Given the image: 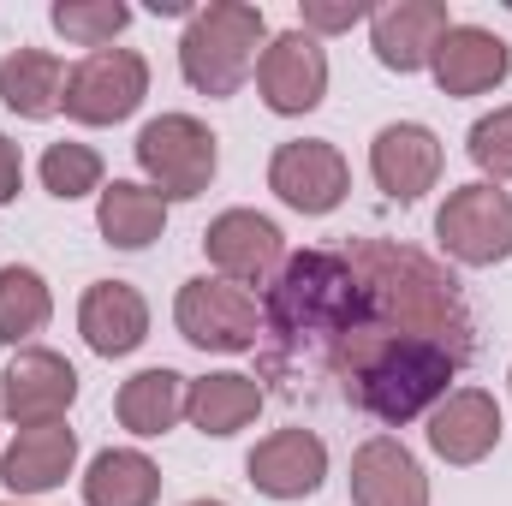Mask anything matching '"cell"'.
I'll return each instance as SVG.
<instances>
[{
    "mask_svg": "<svg viewBox=\"0 0 512 506\" xmlns=\"http://www.w3.org/2000/svg\"><path fill=\"white\" fill-rule=\"evenodd\" d=\"M203 251L221 268V280H233V286L251 292V286H268V280L280 274L286 239H280V227H274L268 215H256V209H227V215L209 221Z\"/></svg>",
    "mask_w": 512,
    "mask_h": 506,
    "instance_id": "cell-11",
    "label": "cell"
},
{
    "mask_svg": "<svg viewBox=\"0 0 512 506\" xmlns=\"http://www.w3.org/2000/svg\"><path fill=\"white\" fill-rule=\"evenodd\" d=\"M54 316V298H48V280L36 268H18L6 262L0 268V346H24L48 328Z\"/></svg>",
    "mask_w": 512,
    "mask_h": 506,
    "instance_id": "cell-26",
    "label": "cell"
},
{
    "mask_svg": "<svg viewBox=\"0 0 512 506\" xmlns=\"http://www.w3.org/2000/svg\"><path fill=\"white\" fill-rule=\"evenodd\" d=\"M262 381L256 376H239V370H221V376H203L185 387V417L203 429V435H215V441H227V435H239L245 423H256V411H262Z\"/></svg>",
    "mask_w": 512,
    "mask_h": 506,
    "instance_id": "cell-22",
    "label": "cell"
},
{
    "mask_svg": "<svg viewBox=\"0 0 512 506\" xmlns=\"http://www.w3.org/2000/svg\"><path fill=\"white\" fill-rule=\"evenodd\" d=\"M96 227L114 251H149L167 227V197L137 185V179H114L102 185V203H96Z\"/></svg>",
    "mask_w": 512,
    "mask_h": 506,
    "instance_id": "cell-23",
    "label": "cell"
},
{
    "mask_svg": "<svg viewBox=\"0 0 512 506\" xmlns=\"http://www.w3.org/2000/svg\"><path fill=\"white\" fill-rule=\"evenodd\" d=\"M370 322V298L346 251H292L262 292V381L310 399L340 370V352Z\"/></svg>",
    "mask_w": 512,
    "mask_h": 506,
    "instance_id": "cell-1",
    "label": "cell"
},
{
    "mask_svg": "<svg viewBox=\"0 0 512 506\" xmlns=\"http://www.w3.org/2000/svg\"><path fill=\"white\" fill-rule=\"evenodd\" d=\"M54 30L66 36V42H78V48H108L120 30L131 24V6L126 0H54Z\"/></svg>",
    "mask_w": 512,
    "mask_h": 506,
    "instance_id": "cell-27",
    "label": "cell"
},
{
    "mask_svg": "<svg viewBox=\"0 0 512 506\" xmlns=\"http://www.w3.org/2000/svg\"><path fill=\"white\" fill-rule=\"evenodd\" d=\"M245 477H251L256 495H268V501H304L328 477V447H322L316 429H274L268 441L251 447Z\"/></svg>",
    "mask_w": 512,
    "mask_h": 506,
    "instance_id": "cell-13",
    "label": "cell"
},
{
    "mask_svg": "<svg viewBox=\"0 0 512 506\" xmlns=\"http://www.w3.org/2000/svg\"><path fill=\"white\" fill-rule=\"evenodd\" d=\"M0 506H6V501H0Z\"/></svg>",
    "mask_w": 512,
    "mask_h": 506,
    "instance_id": "cell-33",
    "label": "cell"
},
{
    "mask_svg": "<svg viewBox=\"0 0 512 506\" xmlns=\"http://www.w3.org/2000/svg\"><path fill=\"white\" fill-rule=\"evenodd\" d=\"M42 185L60 197V203H78L90 191H102V155L90 143H48L42 155Z\"/></svg>",
    "mask_w": 512,
    "mask_h": 506,
    "instance_id": "cell-28",
    "label": "cell"
},
{
    "mask_svg": "<svg viewBox=\"0 0 512 506\" xmlns=\"http://www.w3.org/2000/svg\"><path fill=\"white\" fill-rule=\"evenodd\" d=\"M370 173L393 203H417L441 179V137L429 126H411V120L382 126L370 143Z\"/></svg>",
    "mask_w": 512,
    "mask_h": 506,
    "instance_id": "cell-15",
    "label": "cell"
},
{
    "mask_svg": "<svg viewBox=\"0 0 512 506\" xmlns=\"http://www.w3.org/2000/svg\"><path fill=\"white\" fill-rule=\"evenodd\" d=\"M78 328L90 340V352L102 358H126L149 340V304L131 280H96L78 304Z\"/></svg>",
    "mask_w": 512,
    "mask_h": 506,
    "instance_id": "cell-20",
    "label": "cell"
},
{
    "mask_svg": "<svg viewBox=\"0 0 512 506\" xmlns=\"http://www.w3.org/2000/svg\"><path fill=\"white\" fill-rule=\"evenodd\" d=\"M78 399V370L60 358V352H18L0 376V411L18 423V429H36V423H60Z\"/></svg>",
    "mask_w": 512,
    "mask_h": 506,
    "instance_id": "cell-12",
    "label": "cell"
},
{
    "mask_svg": "<svg viewBox=\"0 0 512 506\" xmlns=\"http://www.w3.org/2000/svg\"><path fill=\"white\" fill-rule=\"evenodd\" d=\"M185 387H191V381L179 376V370H137V376L120 387L114 411H120V423H126L131 435L155 441V435H167V429L185 417Z\"/></svg>",
    "mask_w": 512,
    "mask_h": 506,
    "instance_id": "cell-24",
    "label": "cell"
},
{
    "mask_svg": "<svg viewBox=\"0 0 512 506\" xmlns=\"http://www.w3.org/2000/svg\"><path fill=\"white\" fill-rule=\"evenodd\" d=\"M471 358L453 352L447 340H423V334H393V328H376L364 322L352 334V346L340 352V393L352 399V411L376 417L387 429L435 411L447 399V381L459 376Z\"/></svg>",
    "mask_w": 512,
    "mask_h": 506,
    "instance_id": "cell-2",
    "label": "cell"
},
{
    "mask_svg": "<svg viewBox=\"0 0 512 506\" xmlns=\"http://www.w3.org/2000/svg\"><path fill=\"white\" fill-rule=\"evenodd\" d=\"M191 506H227V501H191Z\"/></svg>",
    "mask_w": 512,
    "mask_h": 506,
    "instance_id": "cell-32",
    "label": "cell"
},
{
    "mask_svg": "<svg viewBox=\"0 0 512 506\" xmlns=\"http://www.w3.org/2000/svg\"><path fill=\"white\" fill-rule=\"evenodd\" d=\"M155 495H161V471L137 447L96 453V465L84 477V506H155Z\"/></svg>",
    "mask_w": 512,
    "mask_h": 506,
    "instance_id": "cell-25",
    "label": "cell"
},
{
    "mask_svg": "<svg viewBox=\"0 0 512 506\" xmlns=\"http://www.w3.org/2000/svg\"><path fill=\"white\" fill-rule=\"evenodd\" d=\"M471 161L489 173V179H512V108H495L471 126Z\"/></svg>",
    "mask_w": 512,
    "mask_h": 506,
    "instance_id": "cell-29",
    "label": "cell"
},
{
    "mask_svg": "<svg viewBox=\"0 0 512 506\" xmlns=\"http://www.w3.org/2000/svg\"><path fill=\"white\" fill-rule=\"evenodd\" d=\"M149 96V66L137 48H96L66 78V120L78 126H120Z\"/></svg>",
    "mask_w": 512,
    "mask_h": 506,
    "instance_id": "cell-8",
    "label": "cell"
},
{
    "mask_svg": "<svg viewBox=\"0 0 512 506\" xmlns=\"http://www.w3.org/2000/svg\"><path fill=\"white\" fill-rule=\"evenodd\" d=\"M435 239L441 251L465 268H495L512 256V191L477 179V185H459L441 215H435Z\"/></svg>",
    "mask_w": 512,
    "mask_h": 506,
    "instance_id": "cell-7",
    "label": "cell"
},
{
    "mask_svg": "<svg viewBox=\"0 0 512 506\" xmlns=\"http://www.w3.org/2000/svg\"><path fill=\"white\" fill-rule=\"evenodd\" d=\"M66 78L72 72L60 66V54H48V48H12L0 60V102L12 114H24V120H48V114L66 108Z\"/></svg>",
    "mask_w": 512,
    "mask_h": 506,
    "instance_id": "cell-21",
    "label": "cell"
},
{
    "mask_svg": "<svg viewBox=\"0 0 512 506\" xmlns=\"http://www.w3.org/2000/svg\"><path fill=\"white\" fill-rule=\"evenodd\" d=\"M346 262L364 280L370 298V322L393 328V334H423V340H447L453 352L471 358V310L459 298V280L435 262V256L411 251L399 239H352Z\"/></svg>",
    "mask_w": 512,
    "mask_h": 506,
    "instance_id": "cell-3",
    "label": "cell"
},
{
    "mask_svg": "<svg viewBox=\"0 0 512 506\" xmlns=\"http://www.w3.org/2000/svg\"><path fill=\"white\" fill-rule=\"evenodd\" d=\"M429 72H435L441 96H483L512 72V48L483 24H453L441 36V48H435Z\"/></svg>",
    "mask_w": 512,
    "mask_h": 506,
    "instance_id": "cell-17",
    "label": "cell"
},
{
    "mask_svg": "<svg viewBox=\"0 0 512 506\" xmlns=\"http://www.w3.org/2000/svg\"><path fill=\"white\" fill-rule=\"evenodd\" d=\"M78 465V435L66 423H36V429H18L6 459H0V483L12 495H48L72 477Z\"/></svg>",
    "mask_w": 512,
    "mask_h": 506,
    "instance_id": "cell-19",
    "label": "cell"
},
{
    "mask_svg": "<svg viewBox=\"0 0 512 506\" xmlns=\"http://www.w3.org/2000/svg\"><path fill=\"white\" fill-rule=\"evenodd\" d=\"M352 506H429V477L405 441L376 435L352 453Z\"/></svg>",
    "mask_w": 512,
    "mask_h": 506,
    "instance_id": "cell-18",
    "label": "cell"
},
{
    "mask_svg": "<svg viewBox=\"0 0 512 506\" xmlns=\"http://www.w3.org/2000/svg\"><path fill=\"white\" fill-rule=\"evenodd\" d=\"M256 90H262L268 114H286V120L322 108V96H328V54H322V42L310 30L268 36V48L256 60Z\"/></svg>",
    "mask_w": 512,
    "mask_h": 506,
    "instance_id": "cell-10",
    "label": "cell"
},
{
    "mask_svg": "<svg viewBox=\"0 0 512 506\" xmlns=\"http://www.w3.org/2000/svg\"><path fill=\"white\" fill-rule=\"evenodd\" d=\"M137 167L149 173V191H161L167 203H191L209 191L215 167H221V149H215V131L191 114H161L137 131Z\"/></svg>",
    "mask_w": 512,
    "mask_h": 506,
    "instance_id": "cell-5",
    "label": "cell"
},
{
    "mask_svg": "<svg viewBox=\"0 0 512 506\" xmlns=\"http://www.w3.org/2000/svg\"><path fill=\"white\" fill-rule=\"evenodd\" d=\"M447 30H453V18L441 0H393L382 12H370V42L387 72H423Z\"/></svg>",
    "mask_w": 512,
    "mask_h": 506,
    "instance_id": "cell-14",
    "label": "cell"
},
{
    "mask_svg": "<svg viewBox=\"0 0 512 506\" xmlns=\"http://www.w3.org/2000/svg\"><path fill=\"white\" fill-rule=\"evenodd\" d=\"M173 322L197 352H256V340H262V304L221 274L185 280L179 304H173Z\"/></svg>",
    "mask_w": 512,
    "mask_h": 506,
    "instance_id": "cell-6",
    "label": "cell"
},
{
    "mask_svg": "<svg viewBox=\"0 0 512 506\" xmlns=\"http://www.w3.org/2000/svg\"><path fill=\"white\" fill-rule=\"evenodd\" d=\"M358 18H370V6L364 0H304V30L316 36H334V30H352Z\"/></svg>",
    "mask_w": 512,
    "mask_h": 506,
    "instance_id": "cell-30",
    "label": "cell"
},
{
    "mask_svg": "<svg viewBox=\"0 0 512 506\" xmlns=\"http://www.w3.org/2000/svg\"><path fill=\"white\" fill-rule=\"evenodd\" d=\"M256 48H268V18L245 0H209L191 12L179 36V72L197 96H233L256 72Z\"/></svg>",
    "mask_w": 512,
    "mask_h": 506,
    "instance_id": "cell-4",
    "label": "cell"
},
{
    "mask_svg": "<svg viewBox=\"0 0 512 506\" xmlns=\"http://www.w3.org/2000/svg\"><path fill=\"white\" fill-rule=\"evenodd\" d=\"M501 441V405L483 387H459L429 411V447L447 465H483Z\"/></svg>",
    "mask_w": 512,
    "mask_h": 506,
    "instance_id": "cell-16",
    "label": "cell"
},
{
    "mask_svg": "<svg viewBox=\"0 0 512 506\" xmlns=\"http://www.w3.org/2000/svg\"><path fill=\"white\" fill-rule=\"evenodd\" d=\"M24 191V155H18V143L0 131V203H12Z\"/></svg>",
    "mask_w": 512,
    "mask_h": 506,
    "instance_id": "cell-31",
    "label": "cell"
},
{
    "mask_svg": "<svg viewBox=\"0 0 512 506\" xmlns=\"http://www.w3.org/2000/svg\"><path fill=\"white\" fill-rule=\"evenodd\" d=\"M268 191L286 209H298V215H334L346 203V191H352V167H346V155L328 137H298V143L274 149Z\"/></svg>",
    "mask_w": 512,
    "mask_h": 506,
    "instance_id": "cell-9",
    "label": "cell"
}]
</instances>
